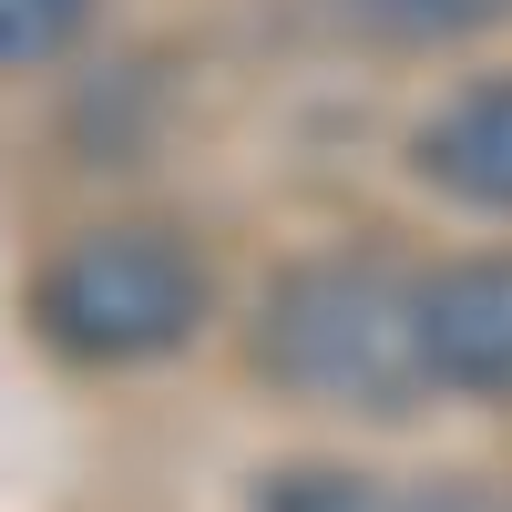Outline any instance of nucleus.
Returning <instances> with one entry per match:
<instances>
[{
  "label": "nucleus",
  "instance_id": "f257e3e1",
  "mask_svg": "<svg viewBox=\"0 0 512 512\" xmlns=\"http://www.w3.org/2000/svg\"><path fill=\"white\" fill-rule=\"evenodd\" d=\"M256 369L287 400L318 410H359V420H400L441 390L431 379V338H420V267L369 246L308 256L267 287L256 308Z\"/></svg>",
  "mask_w": 512,
  "mask_h": 512
},
{
  "label": "nucleus",
  "instance_id": "f03ea898",
  "mask_svg": "<svg viewBox=\"0 0 512 512\" xmlns=\"http://www.w3.org/2000/svg\"><path fill=\"white\" fill-rule=\"evenodd\" d=\"M31 318L82 369H144V359L195 338L205 267H195V246L164 236V226H93V236H72L52 267H41Z\"/></svg>",
  "mask_w": 512,
  "mask_h": 512
},
{
  "label": "nucleus",
  "instance_id": "7ed1b4c3",
  "mask_svg": "<svg viewBox=\"0 0 512 512\" xmlns=\"http://www.w3.org/2000/svg\"><path fill=\"white\" fill-rule=\"evenodd\" d=\"M420 338H431V379L441 390L512 410V256L431 267L420 277Z\"/></svg>",
  "mask_w": 512,
  "mask_h": 512
},
{
  "label": "nucleus",
  "instance_id": "20e7f679",
  "mask_svg": "<svg viewBox=\"0 0 512 512\" xmlns=\"http://www.w3.org/2000/svg\"><path fill=\"white\" fill-rule=\"evenodd\" d=\"M420 175L441 195L482 205V216H512V72L472 82V93H451L431 123H420Z\"/></svg>",
  "mask_w": 512,
  "mask_h": 512
},
{
  "label": "nucleus",
  "instance_id": "39448f33",
  "mask_svg": "<svg viewBox=\"0 0 512 512\" xmlns=\"http://www.w3.org/2000/svg\"><path fill=\"white\" fill-rule=\"evenodd\" d=\"M502 11H512V0H349V21L390 31V41H451V31H482Z\"/></svg>",
  "mask_w": 512,
  "mask_h": 512
},
{
  "label": "nucleus",
  "instance_id": "423d86ee",
  "mask_svg": "<svg viewBox=\"0 0 512 512\" xmlns=\"http://www.w3.org/2000/svg\"><path fill=\"white\" fill-rule=\"evenodd\" d=\"M93 21V0H0V72H31L72 52V31Z\"/></svg>",
  "mask_w": 512,
  "mask_h": 512
}]
</instances>
